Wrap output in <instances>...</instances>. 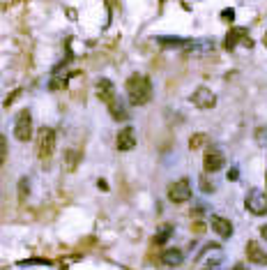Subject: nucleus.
<instances>
[{
  "mask_svg": "<svg viewBox=\"0 0 267 270\" xmlns=\"http://www.w3.org/2000/svg\"><path fill=\"white\" fill-rule=\"evenodd\" d=\"M182 261H184V254L180 250H166L161 254V263L168 265V268H177V265H182Z\"/></svg>",
  "mask_w": 267,
  "mask_h": 270,
  "instance_id": "nucleus-13",
  "label": "nucleus"
},
{
  "mask_svg": "<svg viewBox=\"0 0 267 270\" xmlns=\"http://www.w3.org/2000/svg\"><path fill=\"white\" fill-rule=\"evenodd\" d=\"M97 97H99V102H104L106 107H113L115 102H118V90H115L113 81L108 79H99L97 81Z\"/></svg>",
  "mask_w": 267,
  "mask_h": 270,
  "instance_id": "nucleus-7",
  "label": "nucleus"
},
{
  "mask_svg": "<svg viewBox=\"0 0 267 270\" xmlns=\"http://www.w3.org/2000/svg\"><path fill=\"white\" fill-rule=\"evenodd\" d=\"M115 146H118V150H122V153L134 150L136 148V130L129 125L122 127V130L118 132V136H115Z\"/></svg>",
  "mask_w": 267,
  "mask_h": 270,
  "instance_id": "nucleus-10",
  "label": "nucleus"
},
{
  "mask_svg": "<svg viewBox=\"0 0 267 270\" xmlns=\"http://www.w3.org/2000/svg\"><path fill=\"white\" fill-rule=\"evenodd\" d=\"M55 150V130L53 127H41L37 136V157L41 162H49Z\"/></svg>",
  "mask_w": 267,
  "mask_h": 270,
  "instance_id": "nucleus-2",
  "label": "nucleus"
},
{
  "mask_svg": "<svg viewBox=\"0 0 267 270\" xmlns=\"http://www.w3.org/2000/svg\"><path fill=\"white\" fill-rule=\"evenodd\" d=\"M221 19L228 21V24H230V21H235V10H233V7H228V10L221 12Z\"/></svg>",
  "mask_w": 267,
  "mask_h": 270,
  "instance_id": "nucleus-22",
  "label": "nucleus"
},
{
  "mask_svg": "<svg viewBox=\"0 0 267 270\" xmlns=\"http://www.w3.org/2000/svg\"><path fill=\"white\" fill-rule=\"evenodd\" d=\"M124 90H127V97L134 107H143L152 99V84L147 76L143 74H131L124 84Z\"/></svg>",
  "mask_w": 267,
  "mask_h": 270,
  "instance_id": "nucleus-1",
  "label": "nucleus"
},
{
  "mask_svg": "<svg viewBox=\"0 0 267 270\" xmlns=\"http://www.w3.org/2000/svg\"><path fill=\"white\" fill-rule=\"evenodd\" d=\"M14 136H16L18 141H30L32 136V113L28 111V109H23V111H18L16 120H14Z\"/></svg>",
  "mask_w": 267,
  "mask_h": 270,
  "instance_id": "nucleus-3",
  "label": "nucleus"
},
{
  "mask_svg": "<svg viewBox=\"0 0 267 270\" xmlns=\"http://www.w3.org/2000/svg\"><path fill=\"white\" fill-rule=\"evenodd\" d=\"M78 162H81V155H78L76 150H67V153H64V164H67V171H74Z\"/></svg>",
  "mask_w": 267,
  "mask_h": 270,
  "instance_id": "nucleus-16",
  "label": "nucleus"
},
{
  "mask_svg": "<svg viewBox=\"0 0 267 270\" xmlns=\"http://www.w3.org/2000/svg\"><path fill=\"white\" fill-rule=\"evenodd\" d=\"M262 44H265V47H267V33H265V37H262Z\"/></svg>",
  "mask_w": 267,
  "mask_h": 270,
  "instance_id": "nucleus-28",
  "label": "nucleus"
},
{
  "mask_svg": "<svg viewBox=\"0 0 267 270\" xmlns=\"http://www.w3.org/2000/svg\"><path fill=\"white\" fill-rule=\"evenodd\" d=\"M201 190L205 192V194H207V192H214V185H212V180H207V176L201 178Z\"/></svg>",
  "mask_w": 267,
  "mask_h": 270,
  "instance_id": "nucleus-21",
  "label": "nucleus"
},
{
  "mask_svg": "<svg viewBox=\"0 0 267 270\" xmlns=\"http://www.w3.org/2000/svg\"><path fill=\"white\" fill-rule=\"evenodd\" d=\"M210 224H212V231H214L219 238H230V236H233V224H230L226 217L214 215V217L210 219Z\"/></svg>",
  "mask_w": 267,
  "mask_h": 270,
  "instance_id": "nucleus-12",
  "label": "nucleus"
},
{
  "mask_svg": "<svg viewBox=\"0 0 267 270\" xmlns=\"http://www.w3.org/2000/svg\"><path fill=\"white\" fill-rule=\"evenodd\" d=\"M237 44H244V47H249V49L253 47L251 37H249V33H247V28H233L228 35H226V42H224L226 51H235V47H237Z\"/></svg>",
  "mask_w": 267,
  "mask_h": 270,
  "instance_id": "nucleus-9",
  "label": "nucleus"
},
{
  "mask_svg": "<svg viewBox=\"0 0 267 270\" xmlns=\"http://www.w3.org/2000/svg\"><path fill=\"white\" fill-rule=\"evenodd\" d=\"M207 143H210V136L207 134H191V139H189V148L191 150H198Z\"/></svg>",
  "mask_w": 267,
  "mask_h": 270,
  "instance_id": "nucleus-15",
  "label": "nucleus"
},
{
  "mask_svg": "<svg viewBox=\"0 0 267 270\" xmlns=\"http://www.w3.org/2000/svg\"><path fill=\"white\" fill-rule=\"evenodd\" d=\"M51 261L49 259H26V261H18V265L21 268H26V265H49Z\"/></svg>",
  "mask_w": 267,
  "mask_h": 270,
  "instance_id": "nucleus-19",
  "label": "nucleus"
},
{
  "mask_svg": "<svg viewBox=\"0 0 267 270\" xmlns=\"http://www.w3.org/2000/svg\"><path fill=\"white\" fill-rule=\"evenodd\" d=\"M170 236H173V226H170V224H164V226L157 231V236L152 238V242H154V245H164V242H168Z\"/></svg>",
  "mask_w": 267,
  "mask_h": 270,
  "instance_id": "nucleus-14",
  "label": "nucleus"
},
{
  "mask_svg": "<svg viewBox=\"0 0 267 270\" xmlns=\"http://www.w3.org/2000/svg\"><path fill=\"white\" fill-rule=\"evenodd\" d=\"M161 3H164V0H161Z\"/></svg>",
  "mask_w": 267,
  "mask_h": 270,
  "instance_id": "nucleus-29",
  "label": "nucleus"
},
{
  "mask_svg": "<svg viewBox=\"0 0 267 270\" xmlns=\"http://www.w3.org/2000/svg\"><path fill=\"white\" fill-rule=\"evenodd\" d=\"M5 159H7V139L5 134H0V167L5 164Z\"/></svg>",
  "mask_w": 267,
  "mask_h": 270,
  "instance_id": "nucleus-20",
  "label": "nucleus"
},
{
  "mask_svg": "<svg viewBox=\"0 0 267 270\" xmlns=\"http://www.w3.org/2000/svg\"><path fill=\"white\" fill-rule=\"evenodd\" d=\"M203 270H221V268H219V261H214V263H207Z\"/></svg>",
  "mask_w": 267,
  "mask_h": 270,
  "instance_id": "nucleus-24",
  "label": "nucleus"
},
{
  "mask_svg": "<svg viewBox=\"0 0 267 270\" xmlns=\"http://www.w3.org/2000/svg\"><path fill=\"white\" fill-rule=\"evenodd\" d=\"M253 139H256V143L260 146V148H267V127H258Z\"/></svg>",
  "mask_w": 267,
  "mask_h": 270,
  "instance_id": "nucleus-17",
  "label": "nucleus"
},
{
  "mask_svg": "<svg viewBox=\"0 0 267 270\" xmlns=\"http://www.w3.org/2000/svg\"><path fill=\"white\" fill-rule=\"evenodd\" d=\"M203 164H205V171H207V173L221 171V169H224V164H226V155L221 153L219 148L210 146V148L205 150V157H203Z\"/></svg>",
  "mask_w": 267,
  "mask_h": 270,
  "instance_id": "nucleus-8",
  "label": "nucleus"
},
{
  "mask_svg": "<svg viewBox=\"0 0 267 270\" xmlns=\"http://www.w3.org/2000/svg\"><path fill=\"white\" fill-rule=\"evenodd\" d=\"M168 199L173 203H187L191 199V180L189 178H180L168 187Z\"/></svg>",
  "mask_w": 267,
  "mask_h": 270,
  "instance_id": "nucleus-5",
  "label": "nucleus"
},
{
  "mask_svg": "<svg viewBox=\"0 0 267 270\" xmlns=\"http://www.w3.org/2000/svg\"><path fill=\"white\" fill-rule=\"evenodd\" d=\"M244 205H247V210L251 215H267V194L262 190H251L247 194V199H244Z\"/></svg>",
  "mask_w": 267,
  "mask_h": 270,
  "instance_id": "nucleus-4",
  "label": "nucleus"
},
{
  "mask_svg": "<svg viewBox=\"0 0 267 270\" xmlns=\"http://www.w3.org/2000/svg\"><path fill=\"white\" fill-rule=\"evenodd\" d=\"M28 192H30V180H28V178H21V180H18V199H26L28 196Z\"/></svg>",
  "mask_w": 267,
  "mask_h": 270,
  "instance_id": "nucleus-18",
  "label": "nucleus"
},
{
  "mask_svg": "<svg viewBox=\"0 0 267 270\" xmlns=\"http://www.w3.org/2000/svg\"><path fill=\"white\" fill-rule=\"evenodd\" d=\"M228 178H230V180H237V167H235V169H230Z\"/></svg>",
  "mask_w": 267,
  "mask_h": 270,
  "instance_id": "nucleus-25",
  "label": "nucleus"
},
{
  "mask_svg": "<svg viewBox=\"0 0 267 270\" xmlns=\"http://www.w3.org/2000/svg\"><path fill=\"white\" fill-rule=\"evenodd\" d=\"M233 270H247V265H244V263H237V265H233Z\"/></svg>",
  "mask_w": 267,
  "mask_h": 270,
  "instance_id": "nucleus-27",
  "label": "nucleus"
},
{
  "mask_svg": "<svg viewBox=\"0 0 267 270\" xmlns=\"http://www.w3.org/2000/svg\"><path fill=\"white\" fill-rule=\"evenodd\" d=\"M260 236L265 238V242H267V224H262V226H260Z\"/></svg>",
  "mask_w": 267,
  "mask_h": 270,
  "instance_id": "nucleus-26",
  "label": "nucleus"
},
{
  "mask_svg": "<svg viewBox=\"0 0 267 270\" xmlns=\"http://www.w3.org/2000/svg\"><path fill=\"white\" fill-rule=\"evenodd\" d=\"M247 259L256 265H267V252L260 247V242L249 240L247 242Z\"/></svg>",
  "mask_w": 267,
  "mask_h": 270,
  "instance_id": "nucleus-11",
  "label": "nucleus"
},
{
  "mask_svg": "<svg viewBox=\"0 0 267 270\" xmlns=\"http://www.w3.org/2000/svg\"><path fill=\"white\" fill-rule=\"evenodd\" d=\"M18 95H21V90H18V88H16V90H14V93H12V95H9V97H7V99H5V109H7V107H12V102H14V99H16V97H18Z\"/></svg>",
  "mask_w": 267,
  "mask_h": 270,
  "instance_id": "nucleus-23",
  "label": "nucleus"
},
{
  "mask_svg": "<svg viewBox=\"0 0 267 270\" xmlns=\"http://www.w3.org/2000/svg\"><path fill=\"white\" fill-rule=\"evenodd\" d=\"M191 102L196 109H201V111H210V109L216 107V95L214 90H210L207 86H201V88H196V93L191 95Z\"/></svg>",
  "mask_w": 267,
  "mask_h": 270,
  "instance_id": "nucleus-6",
  "label": "nucleus"
}]
</instances>
